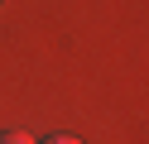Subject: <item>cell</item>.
<instances>
[{"label":"cell","mask_w":149,"mask_h":144,"mask_svg":"<svg viewBox=\"0 0 149 144\" xmlns=\"http://www.w3.org/2000/svg\"><path fill=\"white\" fill-rule=\"evenodd\" d=\"M43 144H82V139H72V134H53V139H43Z\"/></svg>","instance_id":"cell-2"},{"label":"cell","mask_w":149,"mask_h":144,"mask_svg":"<svg viewBox=\"0 0 149 144\" xmlns=\"http://www.w3.org/2000/svg\"><path fill=\"white\" fill-rule=\"evenodd\" d=\"M0 144H34L24 130H10V134H0Z\"/></svg>","instance_id":"cell-1"}]
</instances>
